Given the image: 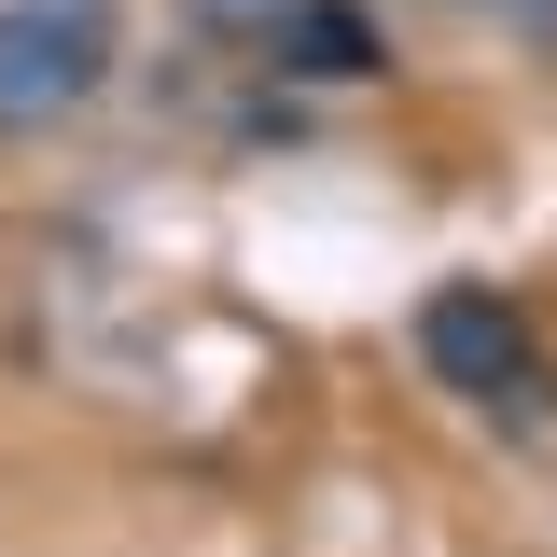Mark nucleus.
<instances>
[{
  "mask_svg": "<svg viewBox=\"0 0 557 557\" xmlns=\"http://www.w3.org/2000/svg\"><path fill=\"white\" fill-rule=\"evenodd\" d=\"M112 0H0V126H57L112 70Z\"/></svg>",
  "mask_w": 557,
  "mask_h": 557,
  "instance_id": "obj_1",
  "label": "nucleus"
},
{
  "mask_svg": "<svg viewBox=\"0 0 557 557\" xmlns=\"http://www.w3.org/2000/svg\"><path fill=\"white\" fill-rule=\"evenodd\" d=\"M418 362H432L460 405H502V391H530V321H516L487 278H446V293L418 307Z\"/></svg>",
  "mask_w": 557,
  "mask_h": 557,
  "instance_id": "obj_2",
  "label": "nucleus"
},
{
  "mask_svg": "<svg viewBox=\"0 0 557 557\" xmlns=\"http://www.w3.org/2000/svg\"><path fill=\"white\" fill-rule=\"evenodd\" d=\"M265 57L293 70V84H376L391 42H376L362 0H265Z\"/></svg>",
  "mask_w": 557,
  "mask_h": 557,
  "instance_id": "obj_3",
  "label": "nucleus"
}]
</instances>
